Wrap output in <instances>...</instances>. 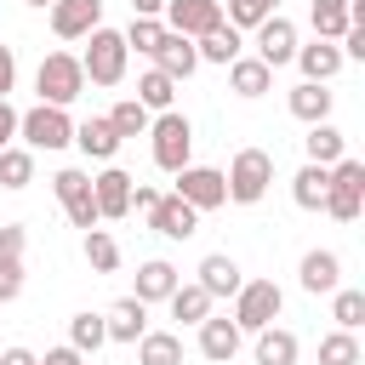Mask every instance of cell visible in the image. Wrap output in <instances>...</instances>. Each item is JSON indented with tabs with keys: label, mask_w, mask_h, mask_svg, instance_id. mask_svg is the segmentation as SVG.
<instances>
[{
	"label": "cell",
	"mask_w": 365,
	"mask_h": 365,
	"mask_svg": "<svg viewBox=\"0 0 365 365\" xmlns=\"http://www.w3.org/2000/svg\"><path fill=\"white\" fill-rule=\"evenodd\" d=\"M177 285H182V279H177V268H171V262H160V257L137 268V302H165Z\"/></svg>",
	"instance_id": "44dd1931"
},
{
	"label": "cell",
	"mask_w": 365,
	"mask_h": 365,
	"mask_svg": "<svg viewBox=\"0 0 365 365\" xmlns=\"http://www.w3.org/2000/svg\"><path fill=\"white\" fill-rule=\"evenodd\" d=\"M285 103H291V114H297V120H308V125H319V120L331 114V91H325V86H314V80L291 86V97H285Z\"/></svg>",
	"instance_id": "d4e9b609"
},
{
	"label": "cell",
	"mask_w": 365,
	"mask_h": 365,
	"mask_svg": "<svg viewBox=\"0 0 365 365\" xmlns=\"http://www.w3.org/2000/svg\"><path fill=\"white\" fill-rule=\"evenodd\" d=\"M194 63H200V57H194V40L165 29V34H160V46H154V68H160L165 80H188V74H194Z\"/></svg>",
	"instance_id": "5bb4252c"
},
{
	"label": "cell",
	"mask_w": 365,
	"mask_h": 365,
	"mask_svg": "<svg viewBox=\"0 0 365 365\" xmlns=\"http://www.w3.org/2000/svg\"><path fill=\"white\" fill-rule=\"evenodd\" d=\"M86 262H91L97 274H114V268H120V245H114L103 228H91V234H86Z\"/></svg>",
	"instance_id": "e575fe53"
},
{
	"label": "cell",
	"mask_w": 365,
	"mask_h": 365,
	"mask_svg": "<svg viewBox=\"0 0 365 365\" xmlns=\"http://www.w3.org/2000/svg\"><path fill=\"white\" fill-rule=\"evenodd\" d=\"M51 188H57V200H63V211H68V222L74 228H97L103 217H97V200H91V177L86 171H74V165H63L57 177H51Z\"/></svg>",
	"instance_id": "ba28073f"
},
{
	"label": "cell",
	"mask_w": 365,
	"mask_h": 365,
	"mask_svg": "<svg viewBox=\"0 0 365 365\" xmlns=\"http://www.w3.org/2000/svg\"><path fill=\"white\" fill-rule=\"evenodd\" d=\"M165 302H171V314H177L182 325H200V319H211V297H205L200 285H177Z\"/></svg>",
	"instance_id": "f546056e"
},
{
	"label": "cell",
	"mask_w": 365,
	"mask_h": 365,
	"mask_svg": "<svg viewBox=\"0 0 365 365\" xmlns=\"http://www.w3.org/2000/svg\"><path fill=\"white\" fill-rule=\"evenodd\" d=\"M80 74H86L91 86H120V80H125V40H120L114 29H91V46H86V57H80Z\"/></svg>",
	"instance_id": "8992f818"
},
{
	"label": "cell",
	"mask_w": 365,
	"mask_h": 365,
	"mask_svg": "<svg viewBox=\"0 0 365 365\" xmlns=\"http://www.w3.org/2000/svg\"><path fill=\"white\" fill-rule=\"evenodd\" d=\"M177 200H188L194 211H217L228 200V182H222L217 165H182L177 171Z\"/></svg>",
	"instance_id": "9c48e42d"
},
{
	"label": "cell",
	"mask_w": 365,
	"mask_h": 365,
	"mask_svg": "<svg viewBox=\"0 0 365 365\" xmlns=\"http://www.w3.org/2000/svg\"><path fill=\"white\" fill-rule=\"evenodd\" d=\"M160 34H165V29H160V23H154V17H131V29H125V34H120V40H125V51H131V46H137V51H143V57H154V46H160Z\"/></svg>",
	"instance_id": "74e56055"
},
{
	"label": "cell",
	"mask_w": 365,
	"mask_h": 365,
	"mask_svg": "<svg viewBox=\"0 0 365 365\" xmlns=\"http://www.w3.org/2000/svg\"><path fill=\"white\" fill-rule=\"evenodd\" d=\"M240 325L234 319H200V354L211 359V365H228L234 354H240Z\"/></svg>",
	"instance_id": "2e32d148"
},
{
	"label": "cell",
	"mask_w": 365,
	"mask_h": 365,
	"mask_svg": "<svg viewBox=\"0 0 365 365\" xmlns=\"http://www.w3.org/2000/svg\"><path fill=\"white\" fill-rule=\"evenodd\" d=\"M228 86H234L240 97H262V91L274 86V68L257 63V57H234V63H228Z\"/></svg>",
	"instance_id": "7402d4cb"
},
{
	"label": "cell",
	"mask_w": 365,
	"mask_h": 365,
	"mask_svg": "<svg viewBox=\"0 0 365 365\" xmlns=\"http://www.w3.org/2000/svg\"><path fill=\"white\" fill-rule=\"evenodd\" d=\"M40 365H80V354H74V348H51Z\"/></svg>",
	"instance_id": "f6af8a7d"
},
{
	"label": "cell",
	"mask_w": 365,
	"mask_h": 365,
	"mask_svg": "<svg viewBox=\"0 0 365 365\" xmlns=\"http://www.w3.org/2000/svg\"><path fill=\"white\" fill-rule=\"evenodd\" d=\"M274 6H279V0H228V17H222V23H228V29H257L262 17H274Z\"/></svg>",
	"instance_id": "8d00e7d4"
},
{
	"label": "cell",
	"mask_w": 365,
	"mask_h": 365,
	"mask_svg": "<svg viewBox=\"0 0 365 365\" xmlns=\"http://www.w3.org/2000/svg\"><path fill=\"white\" fill-rule=\"evenodd\" d=\"M165 17H171V34L200 40V34L222 29V0H165Z\"/></svg>",
	"instance_id": "30bf717a"
},
{
	"label": "cell",
	"mask_w": 365,
	"mask_h": 365,
	"mask_svg": "<svg viewBox=\"0 0 365 365\" xmlns=\"http://www.w3.org/2000/svg\"><path fill=\"white\" fill-rule=\"evenodd\" d=\"M17 131H23V143L29 148H63V143H74V120L63 114V108H51V103H34L29 114H17Z\"/></svg>",
	"instance_id": "52a82bcc"
},
{
	"label": "cell",
	"mask_w": 365,
	"mask_h": 365,
	"mask_svg": "<svg viewBox=\"0 0 365 365\" xmlns=\"http://www.w3.org/2000/svg\"><path fill=\"white\" fill-rule=\"evenodd\" d=\"M23 291V268H0V302H17Z\"/></svg>",
	"instance_id": "60d3db41"
},
{
	"label": "cell",
	"mask_w": 365,
	"mask_h": 365,
	"mask_svg": "<svg viewBox=\"0 0 365 365\" xmlns=\"http://www.w3.org/2000/svg\"><path fill=\"white\" fill-rule=\"evenodd\" d=\"M314 6H331V11H342V6H348V0H314Z\"/></svg>",
	"instance_id": "c3c4849f"
},
{
	"label": "cell",
	"mask_w": 365,
	"mask_h": 365,
	"mask_svg": "<svg viewBox=\"0 0 365 365\" xmlns=\"http://www.w3.org/2000/svg\"><path fill=\"white\" fill-rule=\"evenodd\" d=\"M137 365H182V342L171 331H143L137 336Z\"/></svg>",
	"instance_id": "4316f807"
},
{
	"label": "cell",
	"mask_w": 365,
	"mask_h": 365,
	"mask_svg": "<svg viewBox=\"0 0 365 365\" xmlns=\"http://www.w3.org/2000/svg\"><path fill=\"white\" fill-rule=\"evenodd\" d=\"M319 365H359V342H354V331H331V336L319 342Z\"/></svg>",
	"instance_id": "d590c367"
},
{
	"label": "cell",
	"mask_w": 365,
	"mask_h": 365,
	"mask_svg": "<svg viewBox=\"0 0 365 365\" xmlns=\"http://www.w3.org/2000/svg\"><path fill=\"white\" fill-rule=\"evenodd\" d=\"M297 57V29L274 11V17H262L257 23V63H268V68H279V63H291Z\"/></svg>",
	"instance_id": "8fae6325"
},
{
	"label": "cell",
	"mask_w": 365,
	"mask_h": 365,
	"mask_svg": "<svg viewBox=\"0 0 365 365\" xmlns=\"http://www.w3.org/2000/svg\"><path fill=\"white\" fill-rule=\"evenodd\" d=\"M0 365H40V359H34L29 348H6V354H0Z\"/></svg>",
	"instance_id": "ee69618b"
},
{
	"label": "cell",
	"mask_w": 365,
	"mask_h": 365,
	"mask_svg": "<svg viewBox=\"0 0 365 365\" xmlns=\"http://www.w3.org/2000/svg\"><path fill=\"white\" fill-rule=\"evenodd\" d=\"M51 29L63 40H80V34L103 29V0H51Z\"/></svg>",
	"instance_id": "7c38bea8"
},
{
	"label": "cell",
	"mask_w": 365,
	"mask_h": 365,
	"mask_svg": "<svg viewBox=\"0 0 365 365\" xmlns=\"http://www.w3.org/2000/svg\"><path fill=\"white\" fill-rule=\"evenodd\" d=\"M279 302H285V297H279L274 279H245V285L234 291V325L257 336V331H268V325L279 319Z\"/></svg>",
	"instance_id": "5b68a950"
},
{
	"label": "cell",
	"mask_w": 365,
	"mask_h": 365,
	"mask_svg": "<svg viewBox=\"0 0 365 365\" xmlns=\"http://www.w3.org/2000/svg\"><path fill=\"white\" fill-rule=\"evenodd\" d=\"M34 182V154L29 148H0V188H29Z\"/></svg>",
	"instance_id": "1f68e13d"
},
{
	"label": "cell",
	"mask_w": 365,
	"mask_h": 365,
	"mask_svg": "<svg viewBox=\"0 0 365 365\" xmlns=\"http://www.w3.org/2000/svg\"><path fill=\"white\" fill-rule=\"evenodd\" d=\"M108 125H114V137H143V131H148V108H143L137 97H125V103L108 108Z\"/></svg>",
	"instance_id": "836d02e7"
},
{
	"label": "cell",
	"mask_w": 365,
	"mask_h": 365,
	"mask_svg": "<svg viewBox=\"0 0 365 365\" xmlns=\"http://www.w3.org/2000/svg\"><path fill=\"white\" fill-rule=\"evenodd\" d=\"M91 200H97V217H125L131 211V177L120 165H108L103 177H91Z\"/></svg>",
	"instance_id": "9a60e30c"
},
{
	"label": "cell",
	"mask_w": 365,
	"mask_h": 365,
	"mask_svg": "<svg viewBox=\"0 0 365 365\" xmlns=\"http://www.w3.org/2000/svg\"><path fill=\"white\" fill-rule=\"evenodd\" d=\"M74 143H80L86 160H114V154H120V137H114L108 120H80V125H74Z\"/></svg>",
	"instance_id": "ffe728a7"
},
{
	"label": "cell",
	"mask_w": 365,
	"mask_h": 365,
	"mask_svg": "<svg viewBox=\"0 0 365 365\" xmlns=\"http://www.w3.org/2000/svg\"><path fill=\"white\" fill-rule=\"evenodd\" d=\"M336 279H342V262H336V251H308L302 257V291H336Z\"/></svg>",
	"instance_id": "cb8c5ba5"
},
{
	"label": "cell",
	"mask_w": 365,
	"mask_h": 365,
	"mask_svg": "<svg viewBox=\"0 0 365 365\" xmlns=\"http://www.w3.org/2000/svg\"><path fill=\"white\" fill-rule=\"evenodd\" d=\"M148 222H154V234H165V240H188V234L200 228V211H194L188 200H177V194H160L154 211H148Z\"/></svg>",
	"instance_id": "4fadbf2b"
},
{
	"label": "cell",
	"mask_w": 365,
	"mask_h": 365,
	"mask_svg": "<svg viewBox=\"0 0 365 365\" xmlns=\"http://www.w3.org/2000/svg\"><path fill=\"white\" fill-rule=\"evenodd\" d=\"M29 6H51V0H29Z\"/></svg>",
	"instance_id": "681fc988"
},
{
	"label": "cell",
	"mask_w": 365,
	"mask_h": 365,
	"mask_svg": "<svg viewBox=\"0 0 365 365\" xmlns=\"http://www.w3.org/2000/svg\"><path fill=\"white\" fill-rule=\"evenodd\" d=\"M297 63H302V80L325 86L342 68V51H336V40H314V46H297Z\"/></svg>",
	"instance_id": "d6986e66"
},
{
	"label": "cell",
	"mask_w": 365,
	"mask_h": 365,
	"mask_svg": "<svg viewBox=\"0 0 365 365\" xmlns=\"http://www.w3.org/2000/svg\"><path fill=\"white\" fill-rule=\"evenodd\" d=\"M103 331H108L114 342H137V336L148 331V302H137V297H120V302L108 308Z\"/></svg>",
	"instance_id": "e0dca14e"
},
{
	"label": "cell",
	"mask_w": 365,
	"mask_h": 365,
	"mask_svg": "<svg viewBox=\"0 0 365 365\" xmlns=\"http://www.w3.org/2000/svg\"><path fill=\"white\" fill-rule=\"evenodd\" d=\"M257 365H297V336L279 325L257 331Z\"/></svg>",
	"instance_id": "83f0119b"
},
{
	"label": "cell",
	"mask_w": 365,
	"mask_h": 365,
	"mask_svg": "<svg viewBox=\"0 0 365 365\" xmlns=\"http://www.w3.org/2000/svg\"><path fill=\"white\" fill-rule=\"evenodd\" d=\"M325 182H331V165H302V171L291 177V200H297L302 211H319V205H325Z\"/></svg>",
	"instance_id": "484cf974"
},
{
	"label": "cell",
	"mask_w": 365,
	"mask_h": 365,
	"mask_svg": "<svg viewBox=\"0 0 365 365\" xmlns=\"http://www.w3.org/2000/svg\"><path fill=\"white\" fill-rule=\"evenodd\" d=\"M245 279H240V262L234 257H222V251H211L205 262H200V291L205 297H234Z\"/></svg>",
	"instance_id": "ac0fdd59"
},
{
	"label": "cell",
	"mask_w": 365,
	"mask_h": 365,
	"mask_svg": "<svg viewBox=\"0 0 365 365\" xmlns=\"http://www.w3.org/2000/svg\"><path fill=\"white\" fill-rule=\"evenodd\" d=\"M331 319H336L342 331H359V325H365V291H336V308H331Z\"/></svg>",
	"instance_id": "f35d334b"
},
{
	"label": "cell",
	"mask_w": 365,
	"mask_h": 365,
	"mask_svg": "<svg viewBox=\"0 0 365 365\" xmlns=\"http://www.w3.org/2000/svg\"><path fill=\"white\" fill-rule=\"evenodd\" d=\"M131 11H137V17H160V11H165V0H131Z\"/></svg>",
	"instance_id": "7dc6e473"
},
{
	"label": "cell",
	"mask_w": 365,
	"mask_h": 365,
	"mask_svg": "<svg viewBox=\"0 0 365 365\" xmlns=\"http://www.w3.org/2000/svg\"><path fill=\"white\" fill-rule=\"evenodd\" d=\"M34 86H40V103H51V108H68V103L86 91L80 57H68V51H51V57H40V74H34Z\"/></svg>",
	"instance_id": "7a4b0ae2"
},
{
	"label": "cell",
	"mask_w": 365,
	"mask_h": 365,
	"mask_svg": "<svg viewBox=\"0 0 365 365\" xmlns=\"http://www.w3.org/2000/svg\"><path fill=\"white\" fill-rule=\"evenodd\" d=\"M154 200H160L154 188H131V205H137V211H154Z\"/></svg>",
	"instance_id": "bcb514c9"
},
{
	"label": "cell",
	"mask_w": 365,
	"mask_h": 365,
	"mask_svg": "<svg viewBox=\"0 0 365 365\" xmlns=\"http://www.w3.org/2000/svg\"><path fill=\"white\" fill-rule=\"evenodd\" d=\"M148 137H154V165L177 177V171L188 165V148H194V125H188L177 108H165L160 120H148Z\"/></svg>",
	"instance_id": "3957f363"
},
{
	"label": "cell",
	"mask_w": 365,
	"mask_h": 365,
	"mask_svg": "<svg viewBox=\"0 0 365 365\" xmlns=\"http://www.w3.org/2000/svg\"><path fill=\"white\" fill-rule=\"evenodd\" d=\"M194 57H205V63H234L240 57V29H211V34H200L194 40Z\"/></svg>",
	"instance_id": "f1b7e54d"
},
{
	"label": "cell",
	"mask_w": 365,
	"mask_h": 365,
	"mask_svg": "<svg viewBox=\"0 0 365 365\" xmlns=\"http://www.w3.org/2000/svg\"><path fill=\"white\" fill-rule=\"evenodd\" d=\"M11 137H17V108L0 103V148H11Z\"/></svg>",
	"instance_id": "7bdbcfd3"
},
{
	"label": "cell",
	"mask_w": 365,
	"mask_h": 365,
	"mask_svg": "<svg viewBox=\"0 0 365 365\" xmlns=\"http://www.w3.org/2000/svg\"><path fill=\"white\" fill-rule=\"evenodd\" d=\"M222 182H228V200L257 205V200L268 194V182H274V154H268V148H240Z\"/></svg>",
	"instance_id": "6da1fadb"
},
{
	"label": "cell",
	"mask_w": 365,
	"mask_h": 365,
	"mask_svg": "<svg viewBox=\"0 0 365 365\" xmlns=\"http://www.w3.org/2000/svg\"><path fill=\"white\" fill-rule=\"evenodd\" d=\"M342 131L331 125V120H319V125H308V137H302V148H308V165H336L342 160Z\"/></svg>",
	"instance_id": "603a6c76"
},
{
	"label": "cell",
	"mask_w": 365,
	"mask_h": 365,
	"mask_svg": "<svg viewBox=\"0 0 365 365\" xmlns=\"http://www.w3.org/2000/svg\"><path fill=\"white\" fill-rule=\"evenodd\" d=\"M11 80H17V57H11V46H0V103L11 91Z\"/></svg>",
	"instance_id": "b9f144b4"
},
{
	"label": "cell",
	"mask_w": 365,
	"mask_h": 365,
	"mask_svg": "<svg viewBox=\"0 0 365 365\" xmlns=\"http://www.w3.org/2000/svg\"><path fill=\"white\" fill-rule=\"evenodd\" d=\"M103 342H108V331H103L97 314H74V319H68V348H74V354H97Z\"/></svg>",
	"instance_id": "4dcf8cb0"
},
{
	"label": "cell",
	"mask_w": 365,
	"mask_h": 365,
	"mask_svg": "<svg viewBox=\"0 0 365 365\" xmlns=\"http://www.w3.org/2000/svg\"><path fill=\"white\" fill-rule=\"evenodd\" d=\"M171 97H177V80H165L160 68H148V74L137 80V103H143V108H160V114H165Z\"/></svg>",
	"instance_id": "d6a6232c"
},
{
	"label": "cell",
	"mask_w": 365,
	"mask_h": 365,
	"mask_svg": "<svg viewBox=\"0 0 365 365\" xmlns=\"http://www.w3.org/2000/svg\"><path fill=\"white\" fill-rule=\"evenodd\" d=\"M359 205H365V165L342 154V160L331 165V182H325V205H319V211H331L336 222H354V217H359Z\"/></svg>",
	"instance_id": "277c9868"
},
{
	"label": "cell",
	"mask_w": 365,
	"mask_h": 365,
	"mask_svg": "<svg viewBox=\"0 0 365 365\" xmlns=\"http://www.w3.org/2000/svg\"><path fill=\"white\" fill-rule=\"evenodd\" d=\"M23 245H29V234L17 222H6L0 228V268H23Z\"/></svg>",
	"instance_id": "ab89813d"
}]
</instances>
